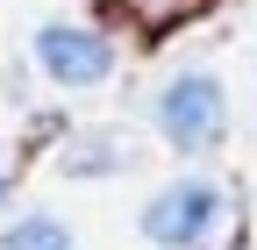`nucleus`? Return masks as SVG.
<instances>
[{
    "label": "nucleus",
    "instance_id": "1",
    "mask_svg": "<svg viewBox=\"0 0 257 250\" xmlns=\"http://www.w3.org/2000/svg\"><path fill=\"white\" fill-rule=\"evenodd\" d=\"M221 222V193L207 179H186V186H165L150 207H143V229L150 243H165V250H200Z\"/></svg>",
    "mask_w": 257,
    "mask_h": 250
},
{
    "label": "nucleus",
    "instance_id": "2",
    "mask_svg": "<svg viewBox=\"0 0 257 250\" xmlns=\"http://www.w3.org/2000/svg\"><path fill=\"white\" fill-rule=\"evenodd\" d=\"M221 121H229V107H221V86L207 72L172 79L165 100H157V129H165L179 150H214L221 143Z\"/></svg>",
    "mask_w": 257,
    "mask_h": 250
},
{
    "label": "nucleus",
    "instance_id": "3",
    "mask_svg": "<svg viewBox=\"0 0 257 250\" xmlns=\"http://www.w3.org/2000/svg\"><path fill=\"white\" fill-rule=\"evenodd\" d=\"M36 65L57 86H100L114 72V50H107V36H93L79 22H43L36 29Z\"/></svg>",
    "mask_w": 257,
    "mask_h": 250
},
{
    "label": "nucleus",
    "instance_id": "4",
    "mask_svg": "<svg viewBox=\"0 0 257 250\" xmlns=\"http://www.w3.org/2000/svg\"><path fill=\"white\" fill-rule=\"evenodd\" d=\"M207 0H121V15L136 22V29H179V22H193Z\"/></svg>",
    "mask_w": 257,
    "mask_h": 250
},
{
    "label": "nucleus",
    "instance_id": "5",
    "mask_svg": "<svg viewBox=\"0 0 257 250\" xmlns=\"http://www.w3.org/2000/svg\"><path fill=\"white\" fill-rule=\"evenodd\" d=\"M0 250H72V236H64V222H50V214H29V222H15L0 236Z\"/></svg>",
    "mask_w": 257,
    "mask_h": 250
}]
</instances>
